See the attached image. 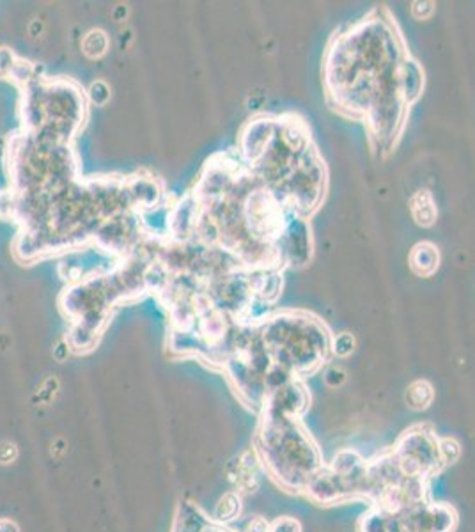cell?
Instances as JSON below:
<instances>
[{"instance_id":"obj_7","label":"cell","mask_w":475,"mask_h":532,"mask_svg":"<svg viewBox=\"0 0 475 532\" xmlns=\"http://www.w3.org/2000/svg\"><path fill=\"white\" fill-rule=\"evenodd\" d=\"M245 532H266V525L263 521H252V524L247 525Z\"/></svg>"},{"instance_id":"obj_3","label":"cell","mask_w":475,"mask_h":532,"mask_svg":"<svg viewBox=\"0 0 475 532\" xmlns=\"http://www.w3.org/2000/svg\"><path fill=\"white\" fill-rule=\"evenodd\" d=\"M431 397L433 390L426 382L414 383V385L410 387V390H408V401L411 403L414 409H424V406H428V403L431 401Z\"/></svg>"},{"instance_id":"obj_2","label":"cell","mask_w":475,"mask_h":532,"mask_svg":"<svg viewBox=\"0 0 475 532\" xmlns=\"http://www.w3.org/2000/svg\"><path fill=\"white\" fill-rule=\"evenodd\" d=\"M410 210L419 226H431L436 220V206L428 190H421V192H417L411 197Z\"/></svg>"},{"instance_id":"obj_5","label":"cell","mask_w":475,"mask_h":532,"mask_svg":"<svg viewBox=\"0 0 475 532\" xmlns=\"http://www.w3.org/2000/svg\"><path fill=\"white\" fill-rule=\"evenodd\" d=\"M16 458H18V449H16V445L13 444V442H2V444H0V463H2V465H9V463L15 461Z\"/></svg>"},{"instance_id":"obj_6","label":"cell","mask_w":475,"mask_h":532,"mask_svg":"<svg viewBox=\"0 0 475 532\" xmlns=\"http://www.w3.org/2000/svg\"><path fill=\"white\" fill-rule=\"evenodd\" d=\"M0 532H20V528L13 520H0Z\"/></svg>"},{"instance_id":"obj_1","label":"cell","mask_w":475,"mask_h":532,"mask_svg":"<svg viewBox=\"0 0 475 532\" xmlns=\"http://www.w3.org/2000/svg\"><path fill=\"white\" fill-rule=\"evenodd\" d=\"M438 250L431 243H419L411 250L410 265L415 274L422 275V277H429L431 274H435V270L438 268Z\"/></svg>"},{"instance_id":"obj_4","label":"cell","mask_w":475,"mask_h":532,"mask_svg":"<svg viewBox=\"0 0 475 532\" xmlns=\"http://www.w3.org/2000/svg\"><path fill=\"white\" fill-rule=\"evenodd\" d=\"M238 509H240V500L232 495H227L220 500V504H218L217 516L220 518V520H231Z\"/></svg>"}]
</instances>
